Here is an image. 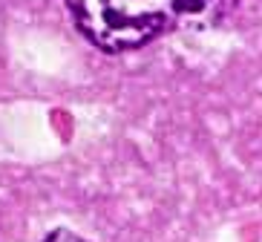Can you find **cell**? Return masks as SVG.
Returning <instances> with one entry per match:
<instances>
[{
    "label": "cell",
    "mask_w": 262,
    "mask_h": 242,
    "mask_svg": "<svg viewBox=\"0 0 262 242\" xmlns=\"http://www.w3.org/2000/svg\"><path fill=\"white\" fill-rule=\"evenodd\" d=\"M239 0H67L75 29L107 55L136 52L173 32L213 29Z\"/></svg>",
    "instance_id": "obj_1"
},
{
    "label": "cell",
    "mask_w": 262,
    "mask_h": 242,
    "mask_svg": "<svg viewBox=\"0 0 262 242\" xmlns=\"http://www.w3.org/2000/svg\"><path fill=\"white\" fill-rule=\"evenodd\" d=\"M43 242H90V239L75 234V231H70V228H55V231H49L43 236Z\"/></svg>",
    "instance_id": "obj_2"
}]
</instances>
